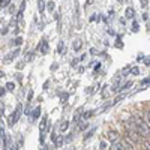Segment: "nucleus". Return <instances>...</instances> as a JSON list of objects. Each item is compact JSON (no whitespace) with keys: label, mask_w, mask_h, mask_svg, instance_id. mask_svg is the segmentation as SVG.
I'll return each mask as SVG.
<instances>
[{"label":"nucleus","mask_w":150,"mask_h":150,"mask_svg":"<svg viewBox=\"0 0 150 150\" xmlns=\"http://www.w3.org/2000/svg\"><path fill=\"white\" fill-rule=\"evenodd\" d=\"M134 126H135V131L138 132L140 137H150V125H147L144 122L143 117L140 116H135L134 117Z\"/></svg>","instance_id":"obj_1"},{"label":"nucleus","mask_w":150,"mask_h":150,"mask_svg":"<svg viewBox=\"0 0 150 150\" xmlns=\"http://www.w3.org/2000/svg\"><path fill=\"white\" fill-rule=\"evenodd\" d=\"M21 112H23V107H21V104H18L17 105V108H15V111L12 112V116H11V120H9V125H15L18 120H20V116H21Z\"/></svg>","instance_id":"obj_2"},{"label":"nucleus","mask_w":150,"mask_h":150,"mask_svg":"<svg viewBox=\"0 0 150 150\" xmlns=\"http://www.w3.org/2000/svg\"><path fill=\"white\" fill-rule=\"evenodd\" d=\"M107 138H108V141H111V143L119 141V138H120V134H119L116 129H110V131H108V134H107Z\"/></svg>","instance_id":"obj_3"},{"label":"nucleus","mask_w":150,"mask_h":150,"mask_svg":"<svg viewBox=\"0 0 150 150\" xmlns=\"http://www.w3.org/2000/svg\"><path fill=\"white\" fill-rule=\"evenodd\" d=\"M18 53H20V51H18V50H15V51H14V53H11V54H8V56H6V57L3 59V62H5V63H9V62H12V60H14V59H15V56H17Z\"/></svg>","instance_id":"obj_4"},{"label":"nucleus","mask_w":150,"mask_h":150,"mask_svg":"<svg viewBox=\"0 0 150 150\" xmlns=\"http://www.w3.org/2000/svg\"><path fill=\"white\" fill-rule=\"evenodd\" d=\"M110 150H125V149H123V146H122V141H114V143L111 144Z\"/></svg>","instance_id":"obj_5"},{"label":"nucleus","mask_w":150,"mask_h":150,"mask_svg":"<svg viewBox=\"0 0 150 150\" xmlns=\"http://www.w3.org/2000/svg\"><path fill=\"white\" fill-rule=\"evenodd\" d=\"M62 144H63V137H56L54 146H56V147H62Z\"/></svg>","instance_id":"obj_6"},{"label":"nucleus","mask_w":150,"mask_h":150,"mask_svg":"<svg viewBox=\"0 0 150 150\" xmlns=\"http://www.w3.org/2000/svg\"><path fill=\"white\" fill-rule=\"evenodd\" d=\"M41 45H42V47H41V53H42V54H47V53H48V44H47V41H42Z\"/></svg>","instance_id":"obj_7"},{"label":"nucleus","mask_w":150,"mask_h":150,"mask_svg":"<svg viewBox=\"0 0 150 150\" xmlns=\"http://www.w3.org/2000/svg\"><path fill=\"white\" fill-rule=\"evenodd\" d=\"M125 15H126V18H134L135 12H134V9H132V8H128V9H126V12H125Z\"/></svg>","instance_id":"obj_8"},{"label":"nucleus","mask_w":150,"mask_h":150,"mask_svg":"<svg viewBox=\"0 0 150 150\" xmlns=\"http://www.w3.org/2000/svg\"><path fill=\"white\" fill-rule=\"evenodd\" d=\"M68 128H69V122H62V125H60V132H66Z\"/></svg>","instance_id":"obj_9"},{"label":"nucleus","mask_w":150,"mask_h":150,"mask_svg":"<svg viewBox=\"0 0 150 150\" xmlns=\"http://www.w3.org/2000/svg\"><path fill=\"white\" fill-rule=\"evenodd\" d=\"M6 137H5V128H3V123H2V120H0V140H5Z\"/></svg>","instance_id":"obj_10"},{"label":"nucleus","mask_w":150,"mask_h":150,"mask_svg":"<svg viewBox=\"0 0 150 150\" xmlns=\"http://www.w3.org/2000/svg\"><path fill=\"white\" fill-rule=\"evenodd\" d=\"M39 114H41V108L38 107V108H35V111H33V114H32V119H33V120H36L38 117H39Z\"/></svg>","instance_id":"obj_11"},{"label":"nucleus","mask_w":150,"mask_h":150,"mask_svg":"<svg viewBox=\"0 0 150 150\" xmlns=\"http://www.w3.org/2000/svg\"><path fill=\"white\" fill-rule=\"evenodd\" d=\"M38 8H39V12H41V14L45 11V3H44V0H38Z\"/></svg>","instance_id":"obj_12"},{"label":"nucleus","mask_w":150,"mask_h":150,"mask_svg":"<svg viewBox=\"0 0 150 150\" xmlns=\"http://www.w3.org/2000/svg\"><path fill=\"white\" fill-rule=\"evenodd\" d=\"M45 125H47V117H44L42 119V122H41V125H39V131H41V134H44V128H45Z\"/></svg>","instance_id":"obj_13"},{"label":"nucleus","mask_w":150,"mask_h":150,"mask_svg":"<svg viewBox=\"0 0 150 150\" xmlns=\"http://www.w3.org/2000/svg\"><path fill=\"white\" fill-rule=\"evenodd\" d=\"M5 89H6V90H9V92H12V90L15 89V84L12 83V81H9V83L6 84V87H5Z\"/></svg>","instance_id":"obj_14"},{"label":"nucleus","mask_w":150,"mask_h":150,"mask_svg":"<svg viewBox=\"0 0 150 150\" xmlns=\"http://www.w3.org/2000/svg\"><path fill=\"white\" fill-rule=\"evenodd\" d=\"M80 48H81V41H80V39H77V41L74 42V50H75V51H78Z\"/></svg>","instance_id":"obj_15"},{"label":"nucleus","mask_w":150,"mask_h":150,"mask_svg":"<svg viewBox=\"0 0 150 150\" xmlns=\"http://www.w3.org/2000/svg\"><path fill=\"white\" fill-rule=\"evenodd\" d=\"M131 87H132V81H129V83H126V84H125V86L122 87V89H120V90L123 92V90H126V89H131Z\"/></svg>","instance_id":"obj_16"},{"label":"nucleus","mask_w":150,"mask_h":150,"mask_svg":"<svg viewBox=\"0 0 150 150\" xmlns=\"http://www.w3.org/2000/svg\"><path fill=\"white\" fill-rule=\"evenodd\" d=\"M141 147H143V150H150V141H144Z\"/></svg>","instance_id":"obj_17"},{"label":"nucleus","mask_w":150,"mask_h":150,"mask_svg":"<svg viewBox=\"0 0 150 150\" xmlns=\"http://www.w3.org/2000/svg\"><path fill=\"white\" fill-rule=\"evenodd\" d=\"M9 2H11V0H0V6H2V8H6V6L9 5Z\"/></svg>","instance_id":"obj_18"},{"label":"nucleus","mask_w":150,"mask_h":150,"mask_svg":"<svg viewBox=\"0 0 150 150\" xmlns=\"http://www.w3.org/2000/svg\"><path fill=\"white\" fill-rule=\"evenodd\" d=\"M92 114H93V111H87V112H86V114H84L83 117L87 120V119H90V116H92Z\"/></svg>","instance_id":"obj_19"},{"label":"nucleus","mask_w":150,"mask_h":150,"mask_svg":"<svg viewBox=\"0 0 150 150\" xmlns=\"http://www.w3.org/2000/svg\"><path fill=\"white\" fill-rule=\"evenodd\" d=\"M14 44H15V45H21V44H23V38H17V39L14 41Z\"/></svg>","instance_id":"obj_20"},{"label":"nucleus","mask_w":150,"mask_h":150,"mask_svg":"<svg viewBox=\"0 0 150 150\" xmlns=\"http://www.w3.org/2000/svg\"><path fill=\"white\" fill-rule=\"evenodd\" d=\"M93 134H95V128H93V129H92V131H90V132H87V134H86V137H84V138H86V140H87V138H89V137H92V135H93Z\"/></svg>","instance_id":"obj_21"},{"label":"nucleus","mask_w":150,"mask_h":150,"mask_svg":"<svg viewBox=\"0 0 150 150\" xmlns=\"http://www.w3.org/2000/svg\"><path fill=\"white\" fill-rule=\"evenodd\" d=\"M140 5H141L143 8H146V6L149 5V0H140Z\"/></svg>","instance_id":"obj_22"},{"label":"nucleus","mask_w":150,"mask_h":150,"mask_svg":"<svg viewBox=\"0 0 150 150\" xmlns=\"http://www.w3.org/2000/svg\"><path fill=\"white\" fill-rule=\"evenodd\" d=\"M146 120L149 122V125H150V110H147L146 111Z\"/></svg>","instance_id":"obj_23"},{"label":"nucleus","mask_w":150,"mask_h":150,"mask_svg":"<svg viewBox=\"0 0 150 150\" xmlns=\"http://www.w3.org/2000/svg\"><path fill=\"white\" fill-rule=\"evenodd\" d=\"M131 72H132L134 75H138V74H140V69H138V68H132V71H131Z\"/></svg>","instance_id":"obj_24"},{"label":"nucleus","mask_w":150,"mask_h":150,"mask_svg":"<svg viewBox=\"0 0 150 150\" xmlns=\"http://www.w3.org/2000/svg\"><path fill=\"white\" fill-rule=\"evenodd\" d=\"M48 9L50 11H54V2H50L48 3Z\"/></svg>","instance_id":"obj_25"},{"label":"nucleus","mask_w":150,"mask_h":150,"mask_svg":"<svg viewBox=\"0 0 150 150\" xmlns=\"http://www.w3.org/2000/svg\"><path fill=\"white\" fill-rule=\"evenodd\" d=\"M5 93H6V89H3V87H0V98L5 96Z\"/></svg>","instance_id":"obj_26"},{"label":"nucleus","mask_w":150,"mask_h":150,"mask_svg":"<svg viewBox=\"0 0 150 150\" xmlns=\"http://www.w3.org/2000/svg\"><path fill=\"white\" fill-rule=\"evenodd\" d=\"M132 30H134V32H137V30H138V24H137V23H134V26H132Z\"/></svg>","instance_id":"obj_27"},{"label":"nucleus","mask_w":150,"mask_h":150,"mask_svg":"<svg viewBox=\"0 0 150 150\" xmlns=\"http://www.w3.org/2000/svg\"><path fill=\"white\" fill-rule=\"evenodd\" d=\"M63 51V42H60V45H59V53H62Z\"/></svg>","instance_id":"obj_28"},{"label":"nucleus","mask_w":150,"mask_h":150,"mask_svg":"<svg viewBox=\"0 0 150 150\" xmlns=\"http://www.w3.org/2000/svg\"><path fill=\"white\" fill-rule=\"evenodd\" d=\"M143 84H144V86H146V84H150V78H147V80H144V81H143Z\"/></svg>","instance_id":"obj_29"},{"label":"nucleus","mask_w":150,"mask_h":150,"mask_svg":"<svg viewBox=\"0 0 150 150\" xmlns=\"http://www.w3.org/2000/svg\"><path fill=\"white\" fill-rule=\"evenodd\" d=\"M24 112H26V114H30V107H27V108H26V111H24Z\"/></svg>","instance_id":"obj_30"},{"label":"nucleus","mask_w":150,"mask_h":150,"mask_svg":"<svg viewBox=\"0 0 150 150\" xmlns=\"http://www.w3.org/2000/svg\"><path fill=\"white\" fill-rule=\"evenodd\" d=\"M32 98H33V92H30V93H29V101H32Z\"/></svg>","instance_id":"obj_31"},{"label":"nucleus","mask_w":150,"mask_h":150,"mask_svg":"<svg viewBox=\"0 0 150 150\" xmlns=\"http://www.w3.org/2000/svg\"><path fill=\"white\" fill-rule=\"evenodd\" d=\"M146 65H150V59H146Z\"/></svg>","instance_id":"obj_32"},{"label":"nucleus","mask_w":150,"mask_h":150,"mask_svg":"<svg viewBox=\"0 0 150 150\" xmlns=\"http://www.w3.org/2000/svg\"><path fill=\"white\" fill-rule=\"evenodd\" d=\"M11 150H17V147H15V146H14V147H12V149H11Z\"/></svg>","instance_id":"obj_33"},{"label":"nucleus","mask_w":150,"mask_h":150,"mask_svg":"<svg viewBox=\"0 0 150 150\" xmlns=\"http://www.w3.org/2000/svg\"><path fill=\"white\" fill-rule=\"evenodd\" d=\"M0 77H3V72L2 71H0Z\"/></svg>","instance_id":"obj_34"},{"label":"nucleus","mask_w":150,"mask_h":150,"mask_svg":"<svg viewBox=\"0 0 150 150\" xmlns=\"http://www.w3.org/2000/svg\"><path fill=\"white\" fill-rule=\"evenodd\" d=\"M117 2H120V3H122V2H123V0H117Z\"/></svg>","instance_id":"obj_35"}]
</instances>
